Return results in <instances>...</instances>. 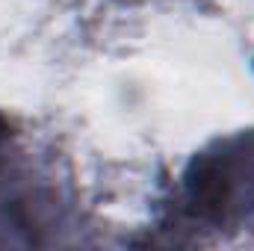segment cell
I'll return each mask as SVG.
<instances>
[{"label": "cell", "instance_id": "obj_1", "mask_svg": "<svg viewBox=\"0 0 254 251\" xmlns=\"http://www.w3.org/2000/svg\"><path fill=\"white\" fill-rule=\"evenodd\" d=\"M190 201L207 219L254 213V139H237L213 157H201L190 178Z\"/></svg>", "mask_w": 254, "mask_h": 251}]
</instances>
